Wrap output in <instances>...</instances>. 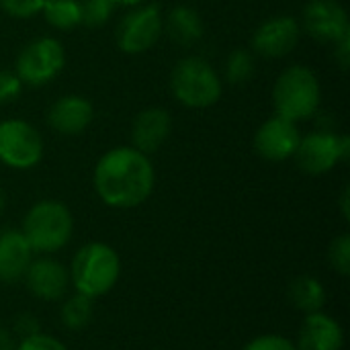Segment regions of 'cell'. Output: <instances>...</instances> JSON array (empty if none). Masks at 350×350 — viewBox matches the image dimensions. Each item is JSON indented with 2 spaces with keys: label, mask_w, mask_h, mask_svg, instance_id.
Listing matches in <instances>:
<instances>
[{
  "label": "cell",
  "mask_w": 350,
  "mask_h": 350,
  "mask_svg": "<svg viewBox=\"0 0 350 350\" xmlns=\"http://www.w3.org/2000/svg\"><path fill=\"white\" fill-rule=\"evenodd\" d=\"M94 191L113 209H133L146 203L156 187V170L150 156L131 146L105 152L94 166Z\"/></svg>",
  "instance_id": "cell-1"
},
{
  "label": "cell",
  "mask_w": 350,
  "mask_h": 350,
  "mask_svg": "<svg viewBox=\"0 0 350 350\" xmlns=\"http://www.w3.org/2000/svg\"><path fill=\"white\" fill-rule=\"evenodd\" d=\"M70 285L76 293L98 299L115 289L121 279V258L105 242H88L76 250L70 262Z\"/></svg>",
  "instance_id": "cell-2"
},
{
  "label": "cell",
  "mask_w": 350,
  "mask_h": 350,
  "mask_svg": "<svg viewBox=\"0 0 350 350\" xmlns=\"http://www.w3.org/2000/svg\"><path fill=\"white\" fill-rule=\"evenodd\" d=\"M21 232L35 254H53L70 244L74 215L66 203L41 199L27 211Z\"/></svg>",
  "instance_id": "cell-3"
},
{
  "label": "cell",
  "mask_w": 350,
  "mask_h": 350,
  "mask_svg": "<svg viewBox=\"0 0 350 350\" xmlns=\"http://www.w3.org/2000/svg\"><path fill=\"white\" fill-rule=\"evenodd\" d=\"M322 100V86L314 70L308 66L285 68L273 86L275 113L287 121L299 123L312 119Z\"/></svg>",
  "instance_id": "cell-4"
},
{
  "label": "cell",
  "mask_w": 350,
  "mask_h": 350,
  "mask_svg": "<svg viewBox=\"0 0 350 350\" xmlns=\"http://www.w3.org/2000/svg\"><path fill=\"white\" fill-rule=\"evenodd\" d=\"M170 92L172 96L189 109L213 107L224 92V84L215 68L199 57L189 55L176 62L170 72Z\"/></svg>",
  "instance_id": "cell-5"
},
{
  "label": "cell",
  "mask_w": 350,
  "mask_h": 350,
  "mask_svg": "<svg viewBox=\"0 0 350 350\" xmlns=\"http://www.w3.org/2000/svg\"><path fill=\"white\" fill-rule=\"evenodd\" d=\"M66 64V49L55 37H39L27 43L14 62V74L27 86H45L59 76Z\"/></svg>",
  "instance_id": "cell-6"
},
{
  "label": "cell",
  "mask_w": 350,
  "mask_h": 350,
  "mask_svg": "<svg viewBox=\"0 0 350 350\" xmlns=\"http://www.w3.org/2000/svg\"><path fill=\"white\" fill-rule=\"evenodd\" d=\"M349 135L320 129L301 137L293 158L306 174L320 176V174L334 170L340 162L349 158Z\"/></svg>",
  "instance_id": "cell-7"
},
{
  "label": "cell",
  "mask_w": 350,
  "mask_h": 350,
  "mask_svg": "<svg viewBox=\"0 0 350 350\" xmlns=\"http://www.w3.org/2000/svg\"><path fill=\"white\" fill-rule=\"evenodd\" d=\"M41 133L23 119L0 121V162L12 170H31L43 160Z\"/></svg>",
  "instance_id": "cell-8"
},
{
  "label": "cell",
  "mask_w": 350,
  "mask_h": 350,
  "mask_svg": "<svg viewBox=\"0 0 350 350\" xmlns=\"http://www.w3.org/2000/svg\"><path fill=\"white\" fill-rule=\"evenodd\" d=\"M164 33V16L158 4H139L117 25V47L127 55H139L152 49Z\"/></svg>",
  "instance_id": "cell-9"
},
{
  "label": "cell",
  "mask_w": 350,
  "mask_h": 350,
  "mask_svg": "<svg viewBox=\"0 0 350 350\" xmlns=\"http://www.w3.org/2000/svg\"><path fill=\"white\" fill-rule=\"evenodd\" d=\"M304 31L320 43H336L350 33L349 14L336 0H310L301 16Z\"/></svg>",
  "instance_id": "cell-10"
},
{
  "label": "cell",
  "mask_w": 350,
  "mask_h": 350,
  "mask_svg": "<svg viewBox=\"0 0 350 350\" xmlns=\"http://www.w3.org/2000/svg\"><path fill=\"white\" fill-rule=\"evenodd\" d=\"M301 37V25L297 18L279 14L265 21L252 35V51L256 55L279 59L289 55Z\"/></svg>",
  "instance_id": "cell-11"
},
{
  "label": "cell",
  "mask_w": 350,
  "mask_h": 350,
  "mask_svg": "<svg viewBox=\"0 0 350 350\" xmlns=\"http://www.w3.org/2000/svg\"><path fill=\"white\" fill-rule=\"evenodd\" d=\"M301 142L297 123L279 115L267 119L254 133V150L267 162H283L295 156Z\"/></svg>",
  "instance_id": "cell-12"
},
{
  "label": "cell",
  "mask_w": 350,
  "mask_h": 350,
  "mask_svg": "<svg viewBox=\"0 0 350 350\" xmlns=\"http://www.w3.org/2000/svg\"><path fill=\"white\" fill-rule=\"evenodd\" d=\"M25 287L27 291L39 299V301H62L68 295L70 289V273L68 269L51 258V256H39L33 258L25 277Z\"/></svg>",
  "instance_id": "cell-13"
},
{
  "label": "cell",
  "mask_w": 350,
  "mask_h": 350,
  "mask_svg": "<svg viewBox=\"0 0 350 350\" xmlns=\"http://www.w3.org/2000/svg\"><path fill=\"white\" fill-rule=\"evenodd\" d=\"M92 119L94 107L80 94H64L47 111V125L59 135H80L90 127Z\"/></svg>",
  "instance_id": "cell-14"
},
{
  "label": "cell",
  "mask_w": 350,
  "mask_h": 350,
  "mask_svg": "<svg viewBox=\"0 0 350 350\" xmlns=\"http://www.w3.org/2000/svg\"><path fill=\"white\" fill-rule=\"evenodd\" d=\"M172 131V117L162 107H150L135 115L131 123V148L150 156L158 152Z\"/></svg>",
  "instance_id": "cell-15"
},
{
  "label": "cell",
  "mask_w": 350,
  "mask_h": 350,
  "mask_svg": "<svg viewBox=\"0 0 350 350\" xmlns=\"http://www.w3.org/2000/svg\"><path fill=\"white\" fill-rule=\"evenodd\" d=\"M293 345L297 350H342L345 330L340 322L324 314V310L314 312L304 318Z\"/></svg>",
  "instance_id": "cell-16"
},
{
  "label": "cell",
  "mask_w": 350,
  "mask_h": 350,
  "mask_svg": "<svg viewBox=\"0 0 350 350\" xmlns=\"http://www.w3.org/2000/svg\"><path fill=\"white\" fill-rule=\"evenodd\" d=\"M33 250L21 230L0 232V283H18L23 281L31 260Z\"/></svg>",
  "instance_id": "cell-17"
},
{
  "label": "cell",
  "mask_w": 350,
  "mask_h": 350,
  "mask_svg": "<svg viewBox=\"0 0 350 350\" xmlns=\"http://www.w3.org/2000/svg\"><path fill=\"white\" fill-rule=\"evenodd\" d=\"M164 31L166 35L178 45H195L203 37V18L191 6H174L164 16Z\"/></svg>",
  "instance_id": "cell-18"
},
{
  "label": "cell",
  "mask_w": 350,
  "mask_h": 350,
  "mask_svg": "<svg viewBox=\"0 0 350 350\" xmlns=\"http://www.w3.org/2000/svg\"><path fill=\"white\" fill-rule=\"evenodd\" d=\"M287 299L291 304L293 310L301 312V314H314V312H322L326 306V287L320 279L310 277V275H301L295 277L289 287H287Z\"/></svg>",
  "instance_id": "cell-19"
},
{
  "label": "cell",
  "mask_w": 350,
  "mask_h": 350,
  "mask_svg": "<svg viewBox=\"0 0 350 350\" xmlns=\"http://www.w3.org/2000/svg\"><path fill=\"white\" fill-rule=\"evenodd\" d=\"M92 318H94V299L84 297L80 293H74L62 299L59 320L66 330L80 332L92 322Z\"/></svg>",
  "instance_id": "cell-20"
},
{
  "label": "cell",
  "mask_w": 350,
  "mask_h": 350,
  "mask_svg": "<svg viewBox=\"0 0 350 350\" xmlns=\"http://www.w3.org/2000/svg\"><path fill=\"white\" fill-rule=\"evenodd\" d=\"M43 16L49 27L59 31H70L82 25V6L80 0H45Z\"/></svg>",
  "instance_id": "cell-21"
},
{
  "label": "cell",
  "mask_w": 350,
  "mask_h": 350,
  "mask_svg": "<svg viewBox=\"0 0 350 350\" xmlns=\"http://www.w3.org/2000/svg\"><path fill=\"white\" fill-rule=\"evenodd\" d=\"M254 70H256L254 55L244 47L234 49L226 59V80L234 86L246 84L254 76Z\"/></svg>",
  "instance_id": "cell-22"
},
{
  "label": "cell",
  "mask_w": 350,
  "mask_h": 350,
  "mask_svg": "<svg viewBox=\"0 0 350 350\" xmlns=\"http://www.w3.org/2000/svg\"><path fill=\"white\" fill-rule=\"evenodd\" d=\"M80 6H82V25L103 27L111 18L117 4L113 0H80Z\"/></svg>",
  "instance_id": "cell-23"
},
{
  "label": "cell",
  "mask_w": 350,
  "mask_h": 350,
  "mask_svg": "<svg viewBox=\"0 0 350 350\" xmlns=\"http://www.w3.org/2000/svg\"><path fill=\"white\" fill-rule=\"evenodd\" d=\"M328 262L334 269V273H338L340 277H349L350 275V236L349 234H340L338 238L332 240L330 248H328Z\"/></svg>",
  "instance_id": "cell-24"
},
{
  "label": "cell",
  "mask_w": 350,
  "mask_h": 350,
  "mask_svg": "<svg viewBox=\"0 0 350 350\" xmlns=\"http://www.w3.org/2000/svg\"><path fill=\"white\" fill-rule=\"evenodd\" d=\"M45 0H0V8L12 18H33L43 10Z\"/></svg>",
  "instance_id": "cell-25"
},
{
  "label": "cell",
  "mask_w": 350,
  "mask_h": 350,
  "mask_svg": "<svg viewBox=\"0 0 350 350\" xmlns=\"http://www.w3.org/2000/svg\"><path fill=\"white\" fill-rule=\"evenodd\" d=\"M14 350H70L62 340H57L55 336H49V334H33V336H27V338H21L16 342Z\"/></svg>",
  "instance_id": "cell-26"
},
{
  "label": "cell",
  "mask_w": 350,
  "mask_h": 350,
  "mask_svg": "<svg viewBox=\"0 0 350 350\" xmlns=\"http://www.w3.org/2000/svg\"><path fill=\"white\" fill-rule=\"evenodd\" d=\"M242 350H297L293 340L281 336V334H260L246 342Z\"/></svg>",
  "instance_id": "cell-27"
},
{
  "label": "cell",
  "mask_w": 350,
  "mask_h": 350,
  "mask_svg": "<svg viewBox=\"0 0 350 350\" xmlns=\"http://www.w3.org/2000/svg\"><path fill=\"white\" fill-rule=\"evenodd\" d=\"M23 86L25 84L21 82V78L14 72L0 70V105H8V103L16 100Z\"/></svg>",
  "instance_id": "cell-28"
},
{
  "label": "cell",
  "mask_w": 350,
  "mask_h": 350,
  "mask_svg": "<svg viewBox=\"0 0 350 350\" xmlns=\"http://www.w3.org/2000/svg\"><path fill=\"white\" fill-rule=\"evenodd\" d=\"M12 336H16L18 340L21 338H27V336H33V334H39L41 332V324L37 320V316L25 312V314H18L14 318V324H12Z\"/></svg>",
  "instance_id": "cell-29"
},
{
  "label": "cell",
  "mask_w": 350,
  "mask_h": 350,
  "mask_svg": "<svg viewBox=\"0 0 350 350\" xmlns=\"http://www.w3.org/2000/svg\"><path fill=\"white\" fill-rule=\"evenodd\" d=\"M334 57L340 66V70H349L350 64V33L345 35L340 41L334 43Z\"/></svg>",
  "instance_id": "cell-30"
},
{
  "label": "cell",
  "mask_w": 350,
  "mask_h": 350,
  "mask_svg": "<svg viewBox=\"0 0 350 350\" xmlns=\"http://www.w3.org/2000/svg\"><path fill=\"white\" fill-rule=\"evenodd\" d=\"M14 347H16V340L12 332L6 328H0V350H14Z\"/></svg>",
  "instance_id": "cell-31"
},
{
  "label": "cell",
  "mask_w": 350,
  "mask_h": 350,
  "mask_svg": "<svg viewBox=\"0 0 350 350\" xmlns=\"http://www.w3.org/2000/svg\"><path fill=\"white\" fill-rule=\"evenodd\" d=\"M340 211H342V217L349 221L350 219V189L345 187L342 195H340Z\"/></svg>",
  "instance_id": "cell-32"
},
{
  "label": "cell",
  "mask_w": 350,
  "mask_h": 350,
  "mask_svg": "<svg viewBox=\"0 0 350 350\" xmlns=\"http://www.w3.org/2000/svg\"><path fill=\"white\" fill-rule=\"evenodd\" d=\"M113 2L121 6H139V4H146L148 0H113Z\"/></svg>",
  "instance_id": "cell-33"
},
{
  "label": "cell",
  "mask_w": 350,
  "mask_h": 350,
  "mask_svg": "<svg viewBox=\"0 0 350 350\" xmlns=\"http://www.w3.org/2000/svg\"><path fill=\"white\" fill-rule=\"evenodd\" d=\"M4 207H6V195H4L2 189H0V213L4 211Z\"/></svg>",
  "instance_id": "cell-34"
}]
</instances>
